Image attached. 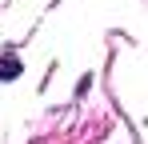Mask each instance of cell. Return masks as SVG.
Instances as JSON below:
<instances>
[{
    "instance_id": "6da1fadb",
    "label": "cell",
    "mask_w": 148,
    "mask_h": 144,
    "mask_svg": "<svg viewBox=\"0 0 148 144\" xmlns=\"http://www.w3.org/2000/svg\"><path fill=\"white\" fill-rule=\"evenodd\" d=\"M20 76V60L16 56H0V80H16Z\"/></svg>"
}]
</instances>
